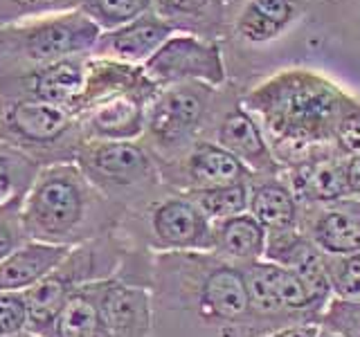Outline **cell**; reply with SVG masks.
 Segmentation results:
<instances>
[{
    "label": "cell",
    "instance_id": "1",
    "mask_svg": "<svg viewBox=\"0 0 360 337\" xmlns=\"http://www.w3.org/2000/svg\"><path fill=\"white\" fill-rule=\"evenodd\" d=\"M151 337H264L243 270L214 252L153 254Z\"/></svg>",
    "mask_w": 360,
    "mask_h": 337
},
{
    "label": "cell",
    "instance_id": "2",
    "mask_svg": "<svg viewBox=\"0 0 360 337\" xmlns=\"http://www.w3.org/2000/svg\"><path fill=\"white\" fill-rule=\"evenodd\" d=\"M349 97L340 86L307 67H290L252 88L241 104L262 124L284 171L331 153L333 133Z\"/></svg>",
    "mask_w": 360,
    "mask_h": 337
},
{
    "label": "cell",
    "instance_id": "3",
    "mask_svg": "<svg viewBox=\"0 0 360 337\" xmlns=\"http://www.w3.org/2000/svg\"><path fill=\"white\" fill-rule=\"evenodd\" d=\"M124 211L88 183L75 162L43 166L22 202L32 241L77 247L120 227Z\"/></svg>",
    "mask_w": 360,
    "mask_h": 337
},
{
    "label": "cell",
    "instance_id": "4",
    "mask_svg": "<svg viewBox=\"0 0 360 337\" xmlns=\"http://www.w3.org/2000/svg\"><path fill=\"white\" fill-rule=\"evenodd\" d=\"M158 88L142 65L90 56L88 81L75 115L86 140H142Z\"/></svg>",
    "mask_w": 360,
    "mask_h": 337
},
{
    "label": "cell",
    "instance_id": "5",
    "mask_svg": "<svg viewBox=\"0 0 360 337\" xmlns=\"http://www.w3.org/2000/svg\"><path fill=\"white\" fill-rule=\"evenodd\" d=\"M101 29L82 9L0 27V88L72 56H93Z\"/></svg>",
    "mask_w": 360,
    "mask_h": 337
},
{
    "label": "cell",
    "instance_id": "6",
    "mask_svg": "<svg viewBox=\"0 0 360 337\" xmlns=\"http://www.w3.org/2000/svg\"><path fill=\"white\" fill-rule=\"evenodd\" d=\"M129 250L131 243L117 230L72 247L41 284L25 292L30 308V331L48 337L65 301L79 288L115 277Z\"/></svg>",
    "mask_w": 360,
    "mask_h": 337
},
{
    "label": "cell",
    "instance_id": "7",
    "mask_svg": "<svg viewBox=\"0 0 360 337\" xmlns=\"http://www.w3.org/2000/svg\"><path fill=\"white\" fill-rule=\"evenodd\" d=\"M75 164L88 183L124 213L142 207L165 189L160 164L142 140H86Z\"/></svg>",
    "mask_w": 360,
    "mask_h": 337
},
{
    "label": "cell",
    "instance_id": "8",
    "mask_svg": "<svg viewBox=\"0 0 360 337\" xmlns=\"http://www.w3.org/2000/svg\"><path fill=\"white\" fill-rule=\"evenodd\" d=\"M117 232L151 254L214 250V225L183 191L167 185L142 207L124 213Z\"/></svg>",
    "mask_w": 360,
    "mask_h": 337
},
{
    "label": "cell",
    "instance_id": "9",
    "mask_svg": "<svg viewBox=\"0 0 360 337\" xmlns=\"http://www.w3.org/2000/svg\"><path fill=\"white\" fill-rule=\"evenodd\" d=\"M0 142L11 144L43 168L77 162L86 138L72 110L43 101H7Z\"/></svg>",
    "mask_w": 360,
    "mask_h": 337
},
{
    "label": "cell",
    "instance_id": "10",
    "mask_svg": "<svg viewBox=\"0 0 360 337\" xmlns=\"http://www.w3.org/2000/svg\"><path fill=\"white\" fill-rule=\"evenodd\" d=\"M250 308L266 333L302 324H320L331 297L320 295L292 270L273 261L243 265Z\"/></svg>",
    "mask_w": 360,
    "mask_h": 337
},
{
    "label": "cell",
    "instance_id": "11",
    "mask_svg": "<svg viewBox=\"0 0 360 337\" xmlns=\"http://www.w3.org/2000/svg\"><path fill=\"white\" fill-rule=\"evenodd\" d=\"M214 88L200 84H183L158 90L146 110V128L142 142L158 160L167 164L185 155L202 138L210 119Z\"/></svg>",
    "mask_w": 360,
    "mask_h": 337
},
{
    "label": "cell",
    "instance_id": "12",
    "mask_svg": "<svg viewBox=\"0 0 360 337\" xmlns=\"http://www.w3.org/2000/svg\"><path fill=\"white\" fill-rule=\"evenodd\" d=\"M142 67L160 90L183 84H200L217 90L225 84L219 43L196 34H174Z\"/></svg>",
    "mask_w": 360,
    "mask_h": 337
},
{
    "label": "cell",
    "instance_id": "13",
    "mask_svg": "<svg viewBox=\"0 0 360 337\" xmlns=\"http://www.w3.org/2000/svg\"><path fill=\"white\" fill-rule=\"evenodd\" d=\"M97 310L108 337H151L153 335V292L151 286L124 277H110L90 284Z\"/></svg>",
    "mask_w": 360,
    "mask_h": 337
},
{
    "label": "cell",
    "instance_id": "14",
    "mask_svg": "<svg viewBox=\"0 0 360 337\" xmlns=\"http://www.w3.org/2000/svg\"><path fill=\"white\" fill-rule=\"evenodd\" d=\"M162 183L174 191H196L230 183H250L252 173L214 140H198L178 160L160 164Z\"/></svg>",
    "mask_w": 360,
    "mask_h": 337
},
{
    "label": "cell",
    "instance_id": "15",
    "mask_svg": "<svg viewBox=\"0 0 360 337\" xmlns=\"http://www.w3.org/2000/svg\"><path fill=\"white\" fill-rule=\"evenodd\" d=\"M90 56H72L0 88L7 101H43L77 110L88 81Z\"/></svg>",
    "mask_w": 360,
    "mask_h": 337
},
{
    "label": "cell",
    "instance_id": "16",
    "mask_svg": "<svg viewBox=\"0 0 360 337\" xmlns=\"http://www.w3.org/2000/svg\"><path fill=\"white\" fill-rule=\"evenodd\" d=\"M297 227L326 256L360 252V198L302 205Z\"/></svg>",
    "mask_w": 360,
    "mask_h": 337
},
{
    "label": "cell",
    "instance_id": "17",
    "mask_svg": "<svg viewBox=\"0 0 360 337\" xmlns=\"http://www.w3.org/2000/svg\"><path fill=\"white\" fill-rule=\"evenodd\" d=\"M214 142L221 144L225 151H230L252 176L284 173L262 124L243 104L232 106L221 117L217 131H214Z\"/></svg>",
    "mask_w": 360,
    "mask_h": 337
},
{
    "label": "cell",
    "instance_id": "18",
    "mask_svg": "<svg viewBox=\"0 0 360 337\" xmlns=\"http://www.w3.org/2000/svg\"><path fill=\"white\" fill-rule=\"evenodd\" d=\"M174 34H178L176 27L153 9L149 14L131 20L129 25L112 32H101L93 56L131 65H144Z\"/></svg>",
    "mask_w": 360,
    "mask_h": 337
},
{
    "label": "cell",
    "instance_id": "19",
    "mask_svg": "<svg viewBox=\"0 0 360 337\" xmlns=\"http://www.w3.org/2000/svg\"><path fill=\"white\" fill-rule=\"evenodd\" d=\"M264 258L292 270V272L307 281L313 290H318L320 295L333 299L331 281H329V256H326L318 245H313L311 239H307L300 227L268 234Z\"/></svg>",
    "mask_w": 360,
    "mask_h": 337
},
{
    "label": "cell",
    "instance_id": "20",
    "mask_svg": "<svg viewBox=\"0 0 360 337\" xmlns=\"http://www.w3.org/2000/svg\"><path fill=\"white\" fill-rule=\"evenodd\" d=\"M297 196L300 205H324L352 198L347 185V157L335 149L304 166L281 173Z\"/></svg>",
    "mask_w": 360,
    "mask_h": 337
},
{
    "label": "cell",
    "instance_id": "21",
    "mask_svg": "<svg viewBox=\"0 0 360 337\" xmlns=\"http://www.w3.org/2000/svg\"><path fill=\"white\" fill-rule=\"evenodd\" d=\"M300 200L284 176H252L248 211L268 234L295 230L300 223Z\"/></svg>",
    "mask_w": 360,
    "mask_h": 337
},
{
    "label": "cell",
    "instance_id": "22",
    "mask_svg": "<svg viewBox=\"0 0 360 337\" xmlns=\"http://www.w3.org/2000/svg\"><path fill=\"white\" fill-rule=\"evenodd\" d=\"M72 247L27 241L0 263V292H27L59 265Z\"/></svg>",
    "mask_w": 360,
    "mask_h": 337
},
{
    "label": "cell",
    "instance_id": "23",
    "mask_svg": "<svg viewBox=\"0 0 360 337\" xmlns=\"http://www.w3.org/2000/svg\"><path fill=\"white\" fill-rule=\"evenodd\" d=\"M268 232L250 211L214 225V254L232 265H250L266 254Z\"/></svg>",
    "mask_w": 360,
    "mask_h": 337
},
{
    "label": "cell",
    "instance_id": "24",
    "mask_svg": "<svg viewBox=\"0 0 360 337\" xmlns=\"http://www.w3.org/2000/svg\"><path fill=\"white\" fill-rule=\"evenodd\" d=\"M302 16L300 0H248L236 18V34L252 45L279 39Z\"/></svg>",
    "mask_w": 360,
    "mask_h": 337
},
{
    "label": "cell",
    "instance_id": "25",
    "mask_svg": "<svg viewBox=\"0 0 360 337\" xmlns=\"http://www.w3.org/2000/svg\"><path fill=\"white\" fill-rule=\"evenodd\" d=\"M48 337H108L99 317L93 288H79L65 301Z\"/></svg>",
    "mask_w": 360,
    "mask_h": 337
},
{
    "label": "cell",
    "instance_id": "26",
    "mask_svg": "<svg viewBox=\"0 0 360 337\" xmlns=\"http://www.w3.org/2000/svg\"><path fill=\"white\" fill-rule=\"evenodd\" d=\"M194 205L202 211L212 225L221 220H228L234 216H241L248 211L250 202V183H230V185H217L205 187L185 194Z\"/></svg>",
    "mask_w": 360,
    "mask_h": 337
},
{
    "label": "cell",
    "instance_id": "27",
    "mask_svg": "<svg viewBox=\"0 0 360 337\" xmlns=\"http://www.w3.org/2000/svg\"><path fill=\"white\" fill-rule=\"evenodd\" d=\"M153 9L172 22L176 32L202 37V29L221 20L223 0H153Z\"/></svg>",
    "mask_w": 360,
    "mask_h": 337
},
{
    "label": "cell",
    "instance_id": "28",
    "mask_svg": "<svg viewBox=\"0 0 360 337\" xmlns=\"http://www.w3.org/2000/svg\"><path fill=\"white\" fill-rule=\"evenodd\" d=\"M41 166L7 142H0V205L25 200Z\"/></svg>",
    "mask_w": 360,
    "mask_h": 337
},
{
    "label": "cell",
    "instance_id": "29",
    "mask_svg": "<svg viewBox=\"0 0 360 337\" xmlns=\"http://www.w3.org/2000/svg\"><path fill=\"white\" fill-rule=\"evenodd\" d=\"M82 11L101 32H112L153 11V0H86Z\"/></svg>",
    "mask_w": 360,
    "mask_h": 337
},
{
    "label": "cell",
    "instance_id": "30",
    "mask_svg": "<svg viewBox=\"0 0 360 337\" xmlns=\"http://www.w3.org/2000/svg\"><path fill=\"white\" fill-rule=\"evenodd\" d=\"M86 0H0V27L82 9Z\"/></svg>",
    "mask_w": 360,
    "mask_h": 337
},
{
    "label": "cell",
    "instance_id": "31",
    "mask_svg": "<svg viewBox=\"0 0 360 337\" xmlns=\"http://www.w3.org/2000/svg\"><path fill=\"white\" fill-rule=\"evenodd\" d=\"M329 281L333 299L360 301V252L329 256Z\"/></svg>",
    "mask_w": 360,
    "mask_h": 337
},
{
    "label": "cell",
    "instance_id": "32",
    "mask_svg": "<svg viewBox=\"0 0 360 337\" xmlns=\"http://www.w3.org/2000/svg\"><path fill=\"white\" fill-rule=\"evenodd\" d=\"M22 202L25 200L0 205V263L30 241L25 220H22Z\"/></svg>",
    "mask_w": 360,
    "mask_h": 337
},
{
    "label": "cell",
    "instance_id": "33",
    "mask_svg": "<svg viewBox=\"0 0 360 337\" xmlns=\"http://www.w3.org/2000/svg\"><path fill=\"white\" fill-rule=\"evenodd\" d=\"M30 331V308L25 292H0V337Z\"/></svg>",
    "mask_w": 360,
    "mask_h": 337
},
{
    "label": "cell",
    "instance_id": "34",
    "mask_svg": "<svg viewBox=\"0 0 360 337\" xmlns=\"http://www.w3.org/2000/svg\"><path fill=\"white\" fill-rule=\"evenodd\" d=\"M333 146L342 157L360 155V101L352 99L333 133Z\"/></svg>",
    "mask_w": 360,
    "mask_h": 337
},
{
    "label": "cell",
    "instance_id": "35",
    "mask_svg": "<svg viewBox=\"0 0 360 337\" xmlns=\"http://www.w3.org/2000/svg\"><path fill=\"white\" fill-rule=\"evenodd\" d=\"M320 324L345 337H360V301L331 299Z\"/></svg>",
    "mask_w": 360,
    "mask_h": 337
},
{
    "label": "cell",
    "instance_id": "36",
    "mask_svg": "<svg viewBox=\"0 0 360 337\" xmlns=\"http://www.w3.org/2000/svg\"><path fill=\"white\" fill-rule=\"evenodd\" d=\"M347 185L352 198H360V155L347 157Z\"/></svg>",
    "mask_w": 360,
    "mask_h": 337
},
{
    "label": "cell",
    "instance_id": "37",
    "mask_svg": "<svg viewBox=\"0 0 360 337\" xmlns=\"http://www.w3.org/2000/svg\"><path fill=\"white\" fill-rule=\"evenodd\" d=\"M318 329H320V324H302V326H290V329L268 333L264 337H315L318 335Z\"/></svg>",
    "mask_w": 360,
    "mask_h": 337
},
{
    "label": "cell",
    "instance_id": "38",
    "mask_svg": "<svg viewBox=\"0 0 360 337\" xmlns=\"http://www.w3.org/2000/svg\"><path fill=\"white\" fill-rule=\"evenodd\" d=\"M315 337H345V335H340V333H338V331L329 329V326L320 324V329H318V335H315Z\"/></svg>",
    "mask_w": 360,
    "mask_h": 337
},
{
    "label": "cell",
    "instance_id": "39",
    "mask_svg": "<svg viewBox=\"0 0 360 337\" xmlns=\"http://www.w3.org/2000/svg\"><path fill=\"white\" fill-rule=\"evenodd\" d=\"M5 106H7V99L0 95V128H3V115H5Z\"/></svg>",
    "mask_w": 360,
    "mask_h": 337
},
{
    "label": "cell",
    "instance_id": "40",
    "mask_svg": "<svg viewBox=\"0 0 360 337\" xmlns=\"http://www.w3.org/2000/svg\"><path fill=\"white\" fill-rule=\"evenodd\" d=\"M14 337H43V335H37V333H32V331H22V333H18Z\"/></svg>",
    "mask_w": 360,
    "mask_h": 337
},
{
    "label": "cell",
    "instance_id": "41",
    "mask_svg": "<svg viewBox=\"0 0 360 337\" xmlns=\"http://www.w3.org/2000/svg\"><path fill=\"white\" fill-rule=\"evenodd\" d=\"M223 3H225V0H223Z\"/></svg>",
    "mask_w": 360,
    "mask_h": 337
}]
</instances>
